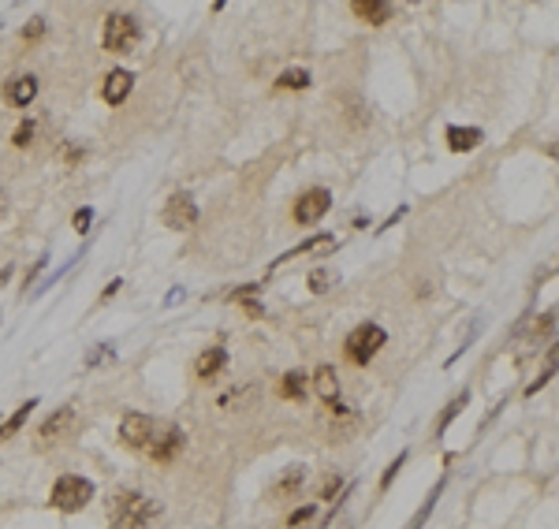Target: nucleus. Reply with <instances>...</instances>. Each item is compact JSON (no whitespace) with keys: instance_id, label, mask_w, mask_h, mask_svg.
Masks as SVG:
<instances>
[{"instance_id":"1","label":"nucleus","mask_w":559,"mask_h":529,"mask_svg":"<svg viewBox=\"0 0 559 529\" xmlns=\"http://www.w3.org/2000/svg\"><path fill=\"white\" fill-rule=\"evenodd\" d=\"M161 511L164 507L146 492H116L109 504V518H112V529H149L161 518Z\"/></svg>"},{"instance_id":"2","label":"nucleus","mask_w":559,"mask_h":529,"mask_svg":"<svg viewBox=\"0 0 559 529\" xmlns=\"http://www.w3.org/2000/svg\"><path fill=\"white\" fill-rule=\"evenodd\" d=\"M53 507L56 511H82L90 499H94V485H90L86 478H75V473H63V478L53 485Z\"/></svg>"},{"instance_id":"3","label":"nucleus","mask_w":559,"mask_h":529,"mask_svg":"<svg viewBox=\"0 0 559 529\" xmlns=\"http://www.w3.org/2000/svg\"><path fill=\"white\" fill-rule=\"evenodd\" d=\"M138 19L135 16H127V11H112V16L105 19V49L109 52H131L135 49V42H138Z\"/></svg>"},{"instance_id":"4","label":"nucleus","mask_w":559,"mask_h":529,"mask_svg":"<svg viewBox=\"0 0 559 529\" xmlns=\"http://www.w3.org/2000/svg\"><path fill=\"white\" fill-rule=\"evenodd\" d=\"M384 328L381 324H373V321H366V324H358L355 332L347 336V354H350V362H358V365H366L376 351L384 347Z\"/></svg>"},{"instance_id":"5","label":"nucleus","mask_w":559,"mask_h":529,"mask_svg":"<svg viewBox=\"0 0 559 529\" xmlns=\"http://www.w3.org/2000/svg\"><path fill=\"white\" fill-rule=\"evenodd\" d=\"M161 220H164V228H172V231H187L190 224L198 220V205H194L190 194H172V197L164 202Z\"/></svg>"},{"instance_id":"6","label":"nucleus","mask_w":559,"mask_h":529,"mask_svg":"<svg viewBox=\"0 0 559 529\" xmlns=\"http://www.w3.org/2000/svg\"><path fill=\"white\" fill-rule=\"evenodd\" d=\"M120 440L127 444V447H149V440H153V418L149 414H138V410H131V414H123V421H120Z\"/></svg>"},{"instance_id":"7","label":"nucleus","mask_w":559,"mask_h":529,"mask_svg":"<svg viewBox=\"0 0 559 529\" xmlns=\"http://www.w3.org/2000/svg\"><path fill=\"white\" fill-rule=\"evenodd\" d=\"M332 209V194L324 190V187H314V190H306L302 197H298V205H295V220L298 224H317L324 213Z\"/></svg>"},{"instance_id":"8","label":"nucleus","mask_w":559,"mask_h":529,"mask_svg":"<svg viewBox=\"0 0 559 529\" xmlns=\"http://www.w3.org/2000/svg\"><path fill=\"white\" fill-rule=\"evenodd\" d=\"M187 447V436H183V429H176V425H168L164 432H157V440H149V455L157 458V462H172L179 451Z\"/></svg>"},{"instance_id":"9","label":"nucleus","mask_w":559,"mask_h":529,"mask_svg":"<svg viewBox=\"0 0 559 529\" xmlns=\"http://www.w3.org/2000/svg\"><path fill=\"white\" fill-rule=\"evenodd\" d=\"M131 86H135L131 71L116 68V71H109L105 83H101V97H105V104H123V101H127V94H131Z\"/></svg>"},{"instance_id":"10","label":"nucleus","mask_w":559,"mask_h":529,"mask_svg":"<svg viewBox=\"0 0 559 529\" xmlns=\"http://www.w3.org/2000/svg\"><path fill=\"white\" fill-rule=\"evenodd\" d=\"M34 97H37V75H19L4 86V101L16 104V109H27Z\"/></svg>"},{"instance_id":"11","label":"nucleus","mask_w":559,"mask_h":529,"mask_svg":"<svg viewBox=\"0 0 559 529\" xmlns=\"http://www.w3.org/2000/svg\"><path fill=\"white\" fill-rule=\"evenodd\" d=\"M71 425H75V410H71V406H60V410H53V414L42 421V429H37V440L53 444L56 436H63Z\"/></svg>"},{"instance_id":"12","label":"nucleus","mask_w":559,"mask_h":529,"mask_svg":"<svg viewBox=\"0 0 559 529\" xmlns=\"http://www.w3.org/2000/svg\"><path fill=\"white\" fill-rule=\"evenodd\" d=\"M224 365H228V351L224 347H209V351H202L198 358H194V377H198V380H213Z\"/></svg>"},{"instance_id":"13","label":"nucleus","mask_w":559,"mask_h":529,"mask_svg":"<svg viewBox=\"0 0 559 529\" xmlns=\"http://www.w3.org/2000/svg\"><path fill=\"white\" fill-rule=\"evenodd\" d=\"M350 11H355L362 23H369V26H384L388 19H392V4H388V0H355Z\"/></svg>"},{"instance_id":"14","label":"nucleus","mask_w":559,"mask_h":529,"mask_svg":"<svg viewBox=\"0 0 559 529\" xmlns=\"http://www.w3.org/2000/svg\"><path fill=\"white\" fill-rule=\"evenodd\" d=\"M309 380H314V391L321 395L324 403H336V399H340V373H336L332 365H321Z\"/></svg>"},{"instance_id":"15","label":"nucleus","mask_w":559,"mask_h":529,"mask_svg":"<svg viewBox=\"0 0 559 529\" xmlns=\"http://www.w3.org/2000/svg\"><path fill=\"white\" fill-rule=\"evenodd\" d=\"M477 142H481V130H477V127H448L451 153H470Z\"/></svg>"},{"instance_id":"16","label":"nucleus","mask_w":559,"mask_h":529,"mask_svg":"<svg viewBox=\"0 0 559 529\" xmlns=\"http://www.w3.org/2000/svg\"><path fill=\"white\" fill-rule=\"evenodd\" d=\"M302 481H306V466H288V470H283V478L272 485V496H276V499L295 496L298 488H302Z\"/></svg>"},{"instance_id":"17","label":"nucleus","mask_w":559,"mask_h":529,"mask_svg":"<svg viewBox=\"0 0 559 529\" xmlns=\"http://www.w3.org/2000/svg\"><path fill=\"white\" fill-rule=\"evenodd\" d=\"M336 284H340V272L328 269V264H321V269L309 272V291H314V295H324V291H332Z\"/></svg>"},{"instance_id":"18","label":"nucleus","mask_w":559,"mask_h":529,"mask_svg":"<svg viewBox=\"0 0 559 529\" xmlns=\"http://www.w3.org/2000/svg\"><path fill=\"white\" fill-rule=\"evenodd\" d=\"M306 384H309V377L298 373V369H291V373L280 380V395H283V399H302V395H306Z\"/></svg>"},{"instance_id":"19","label":"nucleus","mask_w":559,"mask_h":529,"mask_svg":"<svg viewBox=\"0 0 559 529\" xmlns=\"http://www.w3.org/2000/svg\"><path fill=\"white\" fill-rule=\"evenodd\" d=\"M30 410H37V403H34V399H27V403H23V406L16 410V414H11V418L4 421V425H0V440H8V436H16V432H19L23 425H27Z\"/></svg>"},{"instance_id":"20","label":"nucleus","mask_w":559,"mask_h":529,"mask_svg":"<svg viewBox=\"0 0 559 529\" xmlns=\"http://www.w3.org/2000/svg\"><path fill=\"white\" fill-rule=\"evenodd\" d=\"M276 86H280V90H306V86H309V71H306V68H291V71H283V75L276 78Z\"/></svg>"},{"instance_id":"21","label":"nucleus","mask_w":559,"mask_h":529,"mask_svg":"<svg viewBox=\"0 0 559 529\" xmlns=\"http://www.w3.org/2000/svg\"><path fill=\"white\" fill-rule=\"evenodd\" d=\"M257 388H235L228 395H220V410H239V403H254Z\"/></svg>"},{"instance_id":"22","label":"nucleus","mask_w":559,"mask_h":529,"mask_svg":"<svg viewBox=\"0 0 559 529\" xmlns=\"http://www.w3.org/2000/svg\"><path fill=\"white\" fill-rule=\"evenodd\" d=\"M340 488H343V478H340V473H324L321 485H317V499H332L336 492H340Z\"/></svg>"},{"instance_id":"23","label":"nucleus","mask_w":559,"mask_h":529,"mask_svg":"<svg viewBox=\"0 0 559 529\" xmlns=\"http://www.w3.org/2000/svg\"><path fill=\"white\" fill-rule=\"evenodd\" d=\"M555 332V310H548V313H541L537 317V324H533V336L537 339H544V336H552Z\"/></svg>"},{"instance_id":"24","label":"nucleus","mask_w":559,"mask_h":529,"mask_svg":"<svg viewBox=\"0 0 559 529\" xmlns=\"http://www.w3.org/2000/svg\"><path fill=\"white\" fill-rule=\"evenodd\" d=\"M314 514H317V507L314 504H306V507H298L291 518H288V529H298V525H306V522H314Z\"/></svg>"},{"instance_id":"25","label":"nucleus","mask_w":559,"mask_h":529,"mask_svg":"<svg viewBox=\"0 0 559 529\" xmlns=\"http://www.w3.org/2000/svg\"><path fill=\"white\" fill-rule=\"evenodd\" d=\"M34 130H37V123H34V120H27V123H19V130H16V135H11V142H16L19 150H23V145H30V138H34Z\"/></svg>"},{"instance_id":"26","label":"nucleus","mask_w":559,"mask_h":529,"mask_svg":"<svg viewBox=\"0 0 559 529\" xmlns=\"http://www.w3.org/2000/svg\"><path fill=\"white\" fill-rule=\"evenodd\" d=\"M466 399H470V395L462 391V395H459V399H455V403H448V410H444V418H440V432H444V429H448V421H451V418H455V414H459V410L466 406Z\"/></svg>"},{"instance_id":"27","label":"nucleus","mask_w":559,"mask_h":529,"mask_svg":"<svg viewBox=\"0 0 559 529\" xmlns=\"http://www.w3.org/2000/svg\"><path fill=\"white\" fill-rule=\"evenodd\" d=\"M42 34H45V19H30L23 26V37H27V42H34V37H42Z\"/></svg>"},{"instance_id":"28","label":"nucleus","mask_w":559,"mask_h":529,"mask_svg":"<svg viewBox=\"0 0 559 529\" xmlns=\"http://www.w3.org/2000/svg\"><path fill=\"white\" fill-rule=\"evenodd\" d=\"M403 462H407V451H403V455H395V462H392V466H388V473L381 478V488H388V485H392V478L399 473V466H403Z\"/></svg>"},{"instance_id":"29","label":"nucleus","mask_w":559,"mask_h":529,"mask_svg":"<svg viewBox=\"0 0 559 529\" xmlns=\"http://www.w3.org/2000/svg\"><path fill=\"white\" fill-rule=\"evenodd\" d=\"M90 220H94V209H79V213H75V231H86Z\"/></svg>"},{"instance_id":"30","label":"nucleus","mask_w":559,"mask_h":529,"mask_svg":"<svg viewBox=\"0 0 559 529\" xmlns=\"http://www.w3.org/2000/svg\"><path fill=\"white\" fill-rule=\"evenodd\" d=\"M109 351H112V347H109V343H105V347H94V354H90V358H86V362H90V365H97L101 358H109Z\"/></svg>"},{"instance_id":"31","label":"nucleus","mask_w":559,"mask_h":529,"mask_svg":"<svg viewBox=\"0 0 559 529\" xmlns=\"http://www.w3.org/2000/svg\"><path fill=\"white\" fill-rule=\"evenodd\" d=\"M116 291H120V280H112V284L105 287V295H101V298H112V295H116Z\"/></svg>"},{"instance_id":"32","label":"nucleus","mask_w":559,"mask_h":529,"mask_svg":"<svg viewBox=\"0 0 559 529\" xmlns=\"http://www.w3.org/2000/svg\"><path fill=\"white\" fill-rule=\"evenodd\" d=\"M8 280H11V264H8V269H0V284H8Z\"/></svg>"},{"instance_id":"33","label":"nucleus","mask_w":559,"mask_h":529,"mask_svg":"<svg viewBox=\"0 0 559 529\" xmlns=\"http://www.w3.org/2000/svg\"><path fill=\"white\" fill-rule=\"evenodd\" d=\"M4 202H8V197H4V190H0V213H4Z\"/></svg>"}]
</instances>
